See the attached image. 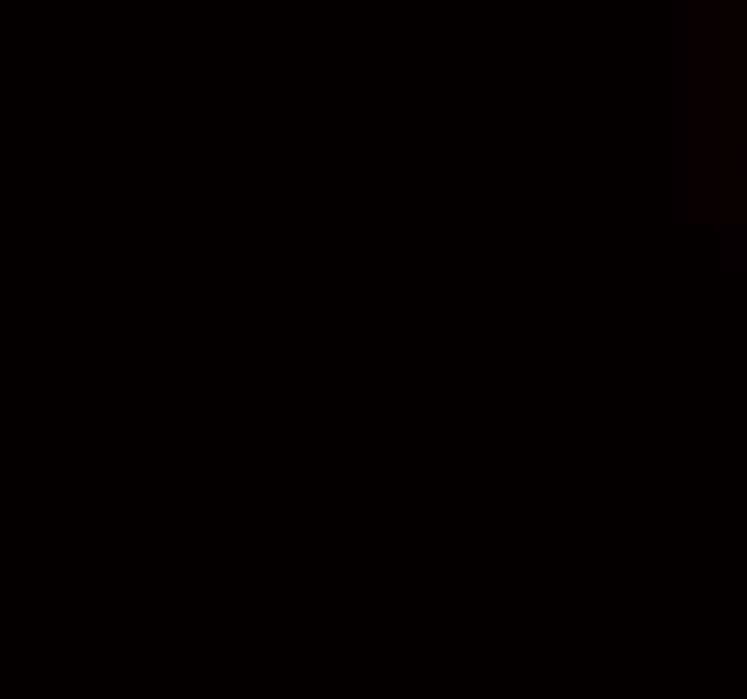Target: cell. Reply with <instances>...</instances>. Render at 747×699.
<instances>
[{
  "instance_id": "cell-1",
  "label": "cell",
  "mask_w": 747,
  "mask_h": 699,
  "mask_svg": "<svg viewBox=\"0 0 747 699\" xmlns=\"http://www.w3.org/2000/svg\"><path fill=\"white\" fill-rule=\"evenodd\" d=\"M715 38V17H710V0H678V54H705Z\"/></svg>"
},
{
  "instance_id": "cell-2",
  "label": "cell",
  "mask_w": 747,
  "mask_h": 699,
  "mask_svg": "<svg viewBox=\"0 0 747 699\" xmlns=\"http://www.w3.org/2000/svg\"><path fill=\"white\" fill-rule=\"evenodd\" d=\"M737 178H742V189H747V146L737 151Z\"/></svg>"
}]
</instances>
